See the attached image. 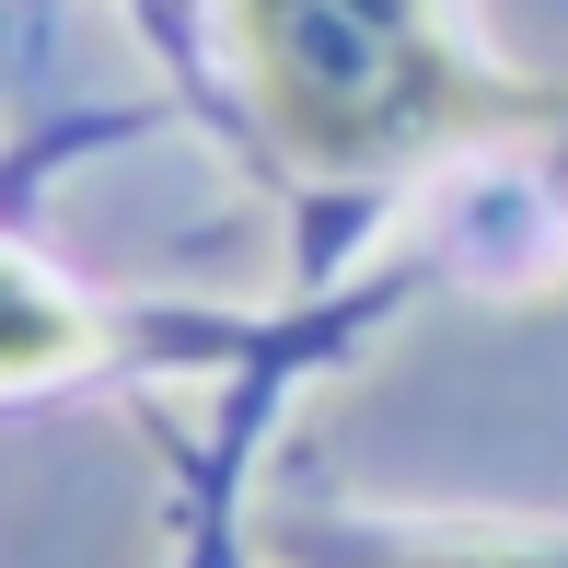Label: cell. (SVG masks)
I'll return each instance as SVG.
<instances>
[{
    "label": "cell",
    "instance_id": "6da1fadb",
    "mask_svg": "<svg viewBox=\"0 0 568 568\" xmlns=\"http://www.w3.org/2000/svg\"><path fill=\"white\" fill-rule=\"evenodd\" d=\"M244 93L302 174H395L442 140L523 128L534 93H499L453 59L429 0H221Z\"/></svg>",
    "mask_w": 568,
    "mask_h": 568
},
{
    "label": "cell",
    "instance_id": "7a4b0ae2",
    "mask_svg": "<svg viewBox=\"0 0 568 568\" xmlns=\"http://www.w3.org/2000/svg\"><path fill=\"white\" fill-rule=\"evenodd\" d=\"M267 568H568L557 534H418L359 510H267Z\"/></svg>",
    "mask_w": 568,
    "mask_h": 568
},
{
    "label": "cell",
    "instance_id": "3957f363",
    "mask_svg": "<svg viewBox=\"0 0 568 568\" xmlns=\"http://www.w3.org/2000/svg\"><path fill=\"white\" fill-rule=\"evenodd\" d=\"M105 359V314L70 291L59 267H36L23 244H0V395H36Z\"/></svg>",
    "mask_w": 568,
    "mask_h": 568
}]
</instances>
